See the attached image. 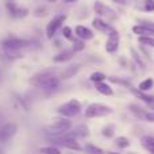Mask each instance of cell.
Wrapping results in <instances>:
<instances>
[{"label": "cell", "instance_id": "cell-1", "mask_svg": "<svg viewBox=\"0 0 154 154\" xmlns=\"http://www.w3.org/2000/svg\"><path fill=\"white\" fill-rule=\"evenodd\" d=\"M60 81H61L60 77L53 75L51 70H43V72L37 73L30 79V84L45 91H53L56 88H58Z\"/></svg>", "mask_w": 154, "mask_h": 154}, {"label": "cell", "instance_id": "cell-2", "mask_svg": "<svg viewBox=\"0 0 154 154\" xmlns=\"http://www.w3.org/2000/svg\"><path fill=\"white\" fill-rule=\"evenodd\" d=\"M112 112H114V109H112L111 107H108L107 104L92 103L85 109V116L87 118H103V116L111 115Z\"/></svg>", "mask_w": 154, "mask_h": 154}, {"label": "cell", "instance_id": "cell-3", "mask_svg": "<svg viewBox=\"0 0 154 154\" xmlns=\"http://www.w3.org/2000/svg\"><path fill=\"white\" fill-rule=\"evenodd\" d=\"M80 111H81V104H80V101L76 100V99H72V100L64 103L57 109V112H58L60 115H62L64 118H66V119L77 116V115L80 114Z\"/></svg>", "mask_w": 154, "mask_h": 154}, {"label": "cell", "instance_id": "cell-4", "mask_svg": "<svg viewBox=\"0 0 154 154\" xmlns=\"http://www.w3.org/2000/svg\"><path fill=\"white\" fill-rule=\"evenodd\" d=\"M70 128H72V122L66 118H61V119H56L51 125H49L46 127V130L51 137H57L69 131Z\"/></svg>", "mask_w": 154, "mask_h": 154}, {"label": "cell", "instance_id": "cell-5", "mask_svg": "<svg viewBox=\"0 0 154 154\" xmlns=\"http://www.w3.org/2000/svg\"><path fill=\"white\" fill-rule=\"evenodd\" d=\"M2 48H7V49H12V50H22L24 48H29L31 45V41L24 39V38H19L16 35H8L7 38L0 42Z\"/></svg>", "mask_w": 154, "mask_h": 154}, {"label": "cell", "instance_id": "cell-6", "mask_svg": "<svg viewBox=\"0 0 154 154\" xmlns=\"http://www.w3.org/2000/svg\"><path fill=\"white\" fill-rule=\"evenodd\" d=\"M18 131V125L14 122H5L0 126V145L10 142Z\"/></svg>", "mask_w": 154, "mask_h": 154}, {"label": "cell", "instance_id": "cell-7", "mask_svg": "<svg viewBox=\"0 0 154 154\" xmlns=\"http://www.w3.org/2000/svg\"><path fill=\"white\" fill-rule=\"evenodd\" d=\"M5 10H7L8 15L14 19H23L30 12L26 7L19 5L16 2H5Z\"/></svg>", "mask_w": 154, "mask_h": 154}, {"label": "cell", "instance_id": "cell-8", "mask_svg": "<svg viewBox=\"0 0 154 154\" xmlns=\"http://www.w3.org/2000/svg\"><path fill=\"white\" fill-rule=\"evenodd\" d=\"M65 20H66V15L65 14H60V15L54 16L48 23V26H46V37L49 39H53L56 32L58 31V29H61L62 24L65 23Z\"/></svg>", "mask_w": 154, "mask_h": 154}, {"label": "cell", "instance_id": "cell-9", "mask_svg": "<svg viewBox=\"0 0 154 154\" xmlns=\"http://www.w3.org/2000/svg\"><path fill=\"white\" fill-rule=\"evenodd\" d=\"M23 54L20 53V50H12V49L7 48H0V61L3 64H11V62L16 61V60L22 58Z\"/></svg>", "mask_w": 154, "mask_h": 154}, {"label": "cell", "instance_id": "cell-10", "mask_svg": "<svg viewBox=\"0 0 154 154\" xmlns=\"http://www.w3.org/2000/svg\"><path fill=\"white\" fill-rule=\"evenodd\" d=\"M95 11H96V14H97V15H100L101 18H107L108 20L115 22L118 19L116 12H115L112 8H109L108 5L103 4L101 2H96L95 3Z\"/></svg>", "mask_w": 154, "mask_h": 154}, {"label": "cell", "instance_id": "cell-11", "mask_svg": "<svg viewBox=\"0 0 154 154\" xmlns=\"http://www.w3.org/2000/svg\"><path fill=\"white\" fill-rule=\"evenodd\" d=\"M119 48V32L115 29H112L111 32H108V38L106 42V50L107 53H115Z\"/></svg>", "mask_w": 154, "mask_h": 154}, {"label": "cell", "instance_id": "cell-12", "mask_svg": "<svg viewBox=\"0 0 154 154\" xmlns=\"http://www.w3.org/2000/svg\"><path fill=\"white\" fill-rule=\"evenodd\" d=\"M128 89H130V92H131V93H134V95H135L137 97H139L141 100H143L145 103H146L149 107H152V108H154V96L146 95L145 92H142V91H139V89H134L133 87L128 88Z\"/></svg>", "mask_w": 154, "mask_h": 154}, {"label": "cell", "instance_id": "cell-13", "mask_svg": "<svg viewBox=\"0 0 154 154\" xmlns=\"http://www.w3.org/2000/svg\"><path fill=\"white\" fill-rule=\"evenodd\" d=\"M80 70V65H70V66H68L66 69H64L61 72V75H60V80H68V79H72V77H75L77 73H79Z\"/></svg>", "mask_w": 154, "mask_h": 154}, {"label": "cell", "instance_id": "cell-14", "mask_svg": "<svg viewBox=\"0 0 154 154\" xmlns=\"http://www.w3.org/2000/svg\"><path fill=\"white\" fill-rule=\"evenodd\" d=\"M75 31H76V35L81 41L92 39V38H93V32L91 31L88 27H85V26H77L76 29H75Z\"/></svg>", "mask_w": 154, "mask_h": 154}, {"label": "cell", "instance_id": "cell-15", "mask_svg": "<svg viewBox=\"0 0 154 154\" xmlns=\"http://www.w3.org/2000/svg\"><path fill=\"white\" fill-rule=\"evenodd\" d=\"M92 26L95 27L97 31H101V32H111L112 29H114V27H111L108 23H106V22H104L103 19H100V18L93 19Z\"/></svg>", "mask_w": 154, "mask_h": 154}, {"label": "cell", "instance_id": "cell-16", "mask_svg": "<svg viewBox=\"0 0 154 154\" xmlns=\"http://www.w3.org/2000/svg\"><path fill=\"white\" fill-rule=\"evenodd\" d=\"M73 50L69 51V50H65V51H61V53H58L57 56L53 57V61L54 62H66L69 61V60L73 58Z\"/></svg>", "mask_w": 154, "mask_h": 154}, {"label": "cell", "instance_id": "cell-17", "mask_svg": "<svg viewBox=\"0 0 154 154\" xmlns=\"http://www.w3.org/2000/svg\"><path fill=\"white\" fill-rule=\"evenodd\" d=\"M141 145L147 150L150 154H154V138L150 135H146V137H142L141 139Z\"/></svg>", "mask_w": 154, "mask_h": 154}, {"label": "cell", "instance_id": "cell-18", "mask_svg": "<svg viewBox=\"0 0 154 154\" xmlns=\"http://www.w3.org/2000/svg\"><path fill=\"white\" fill-rule=\"evenodd\" d=\"M96 91H97L99 93H101V95H106V96H111L114 95V91H112V88L109 87L108 84H106V82H97L96 84Z\"/></svg>", "mask_w": 154, "mask_h": 154}, {"label": "cell", "instance_id": "cell-19", "mask_svg": "<svg viewBox=\"0 0 154 154\" xmlns=\"http://www.w3.org/2000/svg\"><path fill=\"white\" fill-rule=\"evenodd\" d=\"M133 32L137 35H139V37H145V35H153V32L150 31V30H147L145 26H142V24H139V26H134L133 27Z\"/></svg>", "mask_w": 154, "mask_h": 154}, {"label": "cell", "instance_id": "cell-20", "mask_svg": "<svg viewBox=\"0 0 154 154\" xmlns=\"http://www.w3.org/2000/svg\"><path fill=\"white\" fill-rule=\"evenodd\" d=\"M49 15V10L46 5H39L34 10V16L35 18H46Z\"/></svg>", "mask_w": 154, "mask_h": 154}, {"label": "cell", "instance_id": "cell-21", "mask_svg": "<svg viewBox=\"0 0 154 154\" xmlns=\"http://www.w3.org/2000/svg\"><path fill=\"white\" fill-rule=\"evenodd\" d=\"M39 152L42 154H61V150H60L57 146H53V145H50V146H45V147H41Z\"/></svg>", "mask_w": 154, "mask_h": 154}, {"label": "cell", "instance_id": "cell-22", "mask_svg": "<svg viewBox=\"0 0 154 154\" xmlns=\"http://www.w3.org/2000/svg\"><path fill=\"white\" fill-rule=\"evenodd\" d=\"M115 145H116L118 147H120V149H127V147L130 146V141H128L126 137H118V138L115 139Z\"/></svg>", "mask_w": 154, "mask_h": 154}, {"label": "cell", "instance_id": "cell-23", "mask_svg": "<svg viewBox=\"0 0 154 154\" xmlns=\"http://www.w3.org/2000/svg\"><path fill=\"white\" fill-rule=\"evenodd\" d=\"M138 42L141 43V45L149 46V48H153V49H154V38L149 37V35H145V37H139V38H138Z\"/></svg>", "mask_w": 154, "mask_h": 154}, {"label": "cell", "instance_id": "cell-24", "mask_svg": "<svg viewBox=\"0 0 154 154\" xmlns=\"http://www.w3.org/2000/svg\"><path fill=\"white\" fill-rule=\"evenodd\" d=\"M89 80L91 81H93L95 84H97V82H103L104 80H106V75L101 72H95L92 73V75L89 76Z\"/></svg>", "mask_w": 154, "mask_h": 154}, {"label": "cell", "instance_id": "cell-25", "mask_svg": "<svg viewBox=\"0 0 154 154\" xmlns=\"http://www.w3.org/2000/svg\"><path fill=\"white\" fill-rule=\"evenodd\" d=\"M152 88H153V80L152 79H146L145 81H142L141 84H139L138 89L142 91V92H146V91L152 89Z\"/></svg>", "mask_w": 154, "mask_h": 154}, {"label": "cell", "instance_id": "cell-26", "mask_svg": "<svg viewBox=\"0 0 154 154\" xmlns=\"http://www.w3.org/2000/svg\"><path fill=\"white\" fill-rule=\"evenodd\" d=\"M73 133H75L76 138L77 137H87L88 135V127L84 125H81V126H79V127H76L75 130H73Z\"/></svg>", "mask_w": 154, "mask_h": 154}, {"label": "cell", "instance_id": "cell-27", "mask_svg": "<svg viewBox=\"0 0 154 154\" xmlns=\"http://www.w3.org/2000/svg\"><path fill=\"white\" fill-rule=\"evenodd\" d=\"M62 37L65 38V39H68V41H72V42H75V37H73V32H72V29L70 27H68V26H65V27H62Z\"/></svg>", "mask_w": 154, "mask_h": 154}, {"label": "cell", "instance_id": "cell-28", "mask_svg": "<svg viewBox=\"0 0 154 154\" xmlns=\"http://www.w3.org/2000/svg\"><path fill=\"white\" fill-rule=\"evenodd\" d=\"M85 150H87L89 154H104L103 149H100V147L95 146V145H92V143L85 145Z\"/></svg>", "mask_w": 154, "mask_h": 154}, {"label": "cell", "instance_id": "cell-29", "mask_svg": "<svg viewBox=\"0 0 154 154\" xmlns=\"http://www.w3.org/2000/svg\"><path fill=\"white\" fill-rule=\"evenodd\" d=\"M131 56H133V60H134V61L137 62V65H138L141 69H145V64H143V61H142L141 56L138 54V51L134 50V49H131Z\"/></svg>", "mask_w": 154, "mask_h": 154}, {"label": "cell", "instance_id": "cell-30", "mask_svg": "<svg viewBox=\"0 0 154 154\" xmlns=\"http://www.w3.org/2000/svg\"><path fill=\"white\" fill-rule=\"evenodd\" d=\"M130 109L137 115V116H139V118H145V115H146L145 109L142 108V107L137 106V104H131V106H130Z\"/></svg>", "mask_w": 154, "mask_h": 154}, {"label": "cell", "instance_id": "cell-31", "mask_svg": "<svg viewBox=\"0 0 154 154\" xmlns=\"http://www.w3.org/2000/svg\"><path fill=\"white\" fill-rule=\"evenodd\" d=\"M85 49V42L84 41H75V42H73V53H79V51H81V50H84Z\"/></svg>", "mask_w": 154, "mask_h": 154}, {"label": "cell", "instance_id": "cell-32", "mask_svg": "<svg viewBox=\"0 0 154 154\" xmlns=\"http://www.w3.org/2000/svg\"><path fill=\"white\" fill-rule=\"evenodd\" d=\"M143 7H145V11H146V12H153L154 11V0H145Z\"/></svg>", "mask_w": 154, "mask_h": 154}, {"label": "cell", "instance_id": "cell-33", "mask_svg": "<svg viewBox=\"0 0 154 154\" xmlns=\"http://www.w3.org/2000/svg\"><path fill=\"white\" fill-rule=\"evenodd\" d=\"M111 81L116 82V84H120V85H125V87H127V88H131V84L127 81V80H119V79H114V77H111Z\"/></svg>", "mask_w": 154, "mask_h": 154}, {"label": "cell", "instance_id": "cell-34", "mask_svg": "<svg viewBox=\"0 0 154 154\" xmlns=\"http://www.w3.org/2000/svg\"><path fill=\"white\" fill-rule=\"evenodd\" d=\"M101 134H103L104 137H107V138H111V137L114 135V128H112V127H107V128H104V130L101 131Z\"/></svg>", "mask_w": 154, "mask_h": 154}, {"label": "cell", "instance_id": "cell-35", "mask_svg": "<svg viewBox=\"0 0 154 154\" xmlns=\"http://www.w3.org/2000/svg\"><path fill=\"white\" fill-rule=\"evenodd\" d=\"M142 26H145L147 30H150V31L154 34V23H153V22H143V23H142Z\"/></svg>", "mask_w": 154, "mask_h": 154}, {"label": "cell", "instance_id": "cell-36", "mask_svg": "<svg viewBox=\"0 0 154 154\" xmlns=\"http://www.w3.org/2000/svg\"><path fill=\"white\" fill-rule=\"evenodd\" d=\"M145 119L149 120V122H154V112H146V115H145Z\"/></svg>", "mask_w": 154, "mask_h": 154}, {"label": "cell", "instance_id": "cell-37", "mask_svg": "<svg viewBox=\"0 0 154 154\" xmlns=\"http://www.w3.org/2000/svg\"><path fill=\"white\" fill-rule=\"evenodd\" d=\"M112 2H115V3H118V4H128L130 3V0H112Z\"/></svg>", "mask_w": 154, "mask_h": 154}, {"label": "cell", "instance_id": "cell-38", "mask_svg": "<svg viewBox=\"0 0 154 154\" xmlns=\"http://www.w3.org/2000/svg\"><path fill=\"white\" fill-rule=\"evenodd\" d=\"M141 51H142V53L145 54V57H146V58H149V60H150V57H149V53H147V51H146V49H145L143 46H141Z\"/></svg>", "mask_w": 154, "mask_h": 154}, {"label": "cell", "instance_id": "cell-39", "mask_svg": "<svg viewBox=\"0 0 154 154\" xmlns=\"http://www.w3.org/2000/svg\"><path fill=\"white\" fill-rule=\"evenodd\" d=\"M64 3H75V2H77V0H62Z\"/></svg>", "mask_w": 154, "mask_h": 154}, {"label": "cell", "instance_id": "cell-40", "mask_svg": "<svg viewBox=\"0 0 154 154\" xmlns=\"http://www.w3.org/2000/svg\"><path fill=\"white\" fill-rule=\"evenodd\" d=\"M48 2H50V3H56L57 0H48Z\"/></svg>", "mask_w": 154, "mask_h": 154}, {"label": "cell", "instance_id": "cell-41", "mask_svg": "<svg viewBox=\"0 0 154 154\" xmlns=\"http://www.w3.org/2000/svg\"><path fill=\"white\" fill-rule=\"evenodd\" d=\"M0 154H4V152H3V149L0 147Z\"/></svg>", "mask_w": 154, "mask_h": 154}, {"label": "cell", "instance_id": "cell-42", "mask_svg": "<svg viewBox=\"0 0 154 154\" xmlns=\"http://www.w3.org/2000/svg\"><path fill=\"white\" fill-rule=\"evenodd\" d=\"M107 154H118V153H112V152H109V153H107Z\"/></svg>", "mask_w": 154, "mask_h": 154}, {"label": "cell", "instance_id": "cell-43", "mask_svg": "<svg viewBox=\"0 0 154 154\" xmlns=\"http://www.w3.org/2000/svg\"><path fill=\"white\" fill-rule=\"evenodd\" d=\"M0 82H2V72H0Z\"/></svg>", "mask_w": 154, "mask_h": 154}, {"label": "cell", "instance_id": "cell-44", "mask_svg": "<svg viewBox=\"0 0 154 154\" xmlns=\"http://www.w3.org/2000/svg\"><path fill=\"white\" fill-rule=\"evenodd\" d=\"M5 2H15V0H5Z\"/></svg>", "mask_w": 154, "mask_h": 154}]
</instances>
